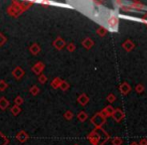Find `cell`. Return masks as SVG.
<instances>
[{
	"instance_id": "1",
	"label": "cell",
	"mask_w": 147,
	"mask_h": 145,
	"mask_svg": "<svg viewBox=\"0 0 147 145\" xmlns=\"http://www.w3.org/2000/svg\"><path fill=\"white\" fill-rule=\"evenodd\" d=\"M11 4L14 6H16V7L23 13L24 11L29 9L30 6L33 4V2L32 1H17V0H13Z\"/></svg>"
},
{
	"instance_id": "2",
	"label": "cell",
	"mask_w": 147,
	"mask_h": 145,
	"mask_svg": "<svg viewBox=\"0 0 147 145\" xmlns=\"http://www.w3.org/2000/svg\"><path fill=\"white\" fill-rule=\"evenodd\" d=\"M44 69H45L44 64H43L42 62H37V63L31 68V71L34 72L35 75H37V76H40L43 72V71H44Z\"/></svg>"
},
{
	"instance_id": "3",
	"label": "cell",
	"mask_w": 147,
	"mask_h": 145,
	"mask_svg": "<svg viewBox=\"0 0 147 145\" xmlns=\"http://www.w3.org/2000/svg\"><path fill=\"white\" fill-rule=\"evenodd\" d=\"M7 13L9 14L10 16H12V17H19V16L22 14V12L20 11L16 6H14L11 4V5L7 7Z\"/></svg>"
},
{
	"instance_id": "4",
	"label": "cell",
	"mask_w": 147,
	"mask_h": 145,
	"mask_svg": "<svg viewBox=\"0 0 147 145\" xmlns=\"http://www.w3.org/2000/svg\"><path fill=\"white\" fill-rule=\"evenodd\" d=\"M24 74H25V72H24V70L22 69L21 67H16L15 69L12 71V76H13V78L16 79L17 81L21 80V79L23 78Z\"/></svg>"
},
{
	"instance_id": "5",
	"label": "cell",
	"mask_w": 147,
	"mask_h": 145,
	"mask_svg": "<svg viewBox=\"0 0 147 145\" xmlns=\"http://www.w3.org/2000/svg\"><path fill=\"white\" fill-rule=\"evenodd\" d=\"M16 139H17L20 143H24V142H26L29 139V135H28L27 132H25L24 130H21V131H19L16 134Z\"/></svg>"
},
{
	"instance_id": "6",
	"label": "cell",
	"mask_w": 147,
	"mask_h": 145,
	"mask_svg": "<svg viewBox=\"0 0 147 145\" xmlns=\"http://www.w3.org/2000/svg\"><path fill=\"white\" fill-rule=\"evenodd\" d=\"M53 47H55L56 49H58V51H60V49H62L64 47V45H65V41L63 40V39L61 38V37H57L56 39H55L54 41H53Z\"/></svg>"
},
{
	"instance_id": "7",
	"label": "cell",
	"mask_w": 147,
	"mask_h": 145,
	"mask_svg": "<svg viewBox=\"0 0 147 145\" xmlns=\"http://www.w3.org/2000/svg\"><path fill=\"white\" fill-rule=\"evenodd\" d=\"M40 51H41V47L38 43H33V44L30 45V47H29V51L33 55H37L39 53H40Z\"/></svg>"
},
{
	"instance_id": "8",
	"label": "cell",
	"mask_w": 147,
	"mask_h": 145,
	"mask_svg": "<svg viewBox=\"0 0 147 145\" xmlns=\"http://www.w3.org/2000/svg\"><path fill=\"white\" fill-rule=\"evenodd\" d=\"M9 105H10L9 101H8L5 97H1V98H0V110L4 111V110H6L8 108Z\"/></svg>"
},
{
	"instance_id": "9",
	"label": "cell",
	"mask_w": 147,
	"mask_h": 145,
	"mask_svg": "<svg viewBox=\"0 0 147 145\" xmlns=\"http://www.w3.org/2000/svg\"><path fill=\"white\" fill-rule=\"evenodd\" d=\"M21 111H22L21 108H20L19 106H16V105H13V106L11 107V109H10V112H11L13 116H18L21 113Z\"/></svg>"
},
{
	"instance_id": "10",
	"label": "cell",
	"mask_w": 147,
	"mask_h": 145,
	"mask_svg": "<svg viewBox=\"0 0 147 145\" xmlns=\"http://www.w3.org/2000/svg\"><path fill=\"white\" fill-rule=\"evenodd\" d=\"M29 93H30L31 95H32V96H37V95L40 93V89L38 88V86L34 85V86H32L29 89Z\"/></svg>"
},
{
	"instance_id": "11",
	"label": "cell",
	"mask_w": 147,
	"mask_h": 145,
	"mask_svg": "<svg viewBox=\"0 0 147 145\" xmlns=\"http://www.w3.org/2000/svg\"><path fill=\"white\" fill-rule=\"evenodd\" d=\"M9 143V139L0 131V145H7Z\"/></svg>"
},
{
	"instance_id": "12",
	"label": "cell",
	"mask_w": 147,
	"mask_h": 145,
	"mask_svg": "<svg viewBox=\"0 0 147 145\" xmlns=\"http://www.w3.org/2000/svg\"><path fill=\"white\" fill-rule=\"evenodd\" d=\"M61 82L62 81L60 80L59 78H55L54 80L51 82V87H52L53 89H57V88H59L60 87V84H61Z\"/></svg>"
},
{
	"instance_id": "13",
	"label": "cell",
	"mask_w": 147,
	"mask_h": 145,
	"mask_svg": "<svg viewBox=\"0 0 147 145\" xmlns=\"http://www.w3.org/2000/svg\"><path fill=\"white\" fill-rule=\"evenodd\" d=\"M23 102H24V100L21 96H17V97H15V99H14V105H16V106L20 107V105L23 104Z\"/></svg>"
},
{
	"instance_id": "14",
	"label": "cell",
	"mask_w": 147,
	"mask_h": 145,
	"mask_svg": "<svg viewBox=\"0 0 147 145\" xmlns=\"http://www.w3.org/2000/svg\"><path fill=\"white\" fill-rule=\"evenodd\" d=\"M8 88V84L4 80H0V92H4Z\"/></svg>"
},
{
	"instance_id": "15",
	"label": "cell",
	"mask_w": 147,
	"mask_h": 145,
	"mask_svg": "<svg viewBox=\"0 0 147 145\" xmlns=\"http://www.w3.org/2000/svg\"><path fill=\"white\" fill-rule=\"evenodd\" d=\"M38 82L40 83V84H45V83L47 82V77L45 76V75L41 74L40 76H38Z\"/></svg>"
},
{
	"instance_id": "16",
	"label": "cell",
	"mask_w": 147,
	"mask_h": 145,
	"mask_svg": "<svg viewBox=\"0 0 147 145\" xmlns=\"http://www.w3.org/2000/svg\"><path fill=\"white\" fill-rule=\"evenodd\" d=\"M6 41H7V38H6V36H4L3 34H1V32H0V47H2L3 44H5Z\"/></svg>"
},
{
	"instance_id": "17",
	"label": "cell",
	"mask_w": 147,
	"mask_h": 145,
	"mask_svg": "<svg viewBox=\"0 0 147 145\" xmlns=\"http://www.w3.org/2000/svg\"><path fill=\"white\" fill-rule=\"evenodd\" d=\"M59 88L61 89V90H63V91L67 90V89H68V84H67V83H65V82H61Z\"/></svg>"
},
{
	"instance_id": "18",
	"label": "cell",
	"mask_w": 147,
	"mask_h": 145,
	"mask_svg": "<svg viewBox=\"0 0 147 145\" xmlns=\"http://www.w3.org/2000/svg\"><path fill=\"white\" fill-rule=\"evenodd\" d=\"M64 116H65L66 119H71V118H72V113L70 111H68V112H66Z\"/></svg>"
},
{
	"instance_id": "19",
	"label": "cell",
	"mask_w": 147,
	"mask_h": 145,
	"mask_svg": "<svg viewBox=\"0 0 147 145\" xmlns=\"http://www.w3.org/2000/svg\"><path fill=\"white\" fill-rule=\"evenodd\" d=\"M73 49H74V45H72V44H69V45H68V51H73Z\"/></svg>"
}]
</instances>
